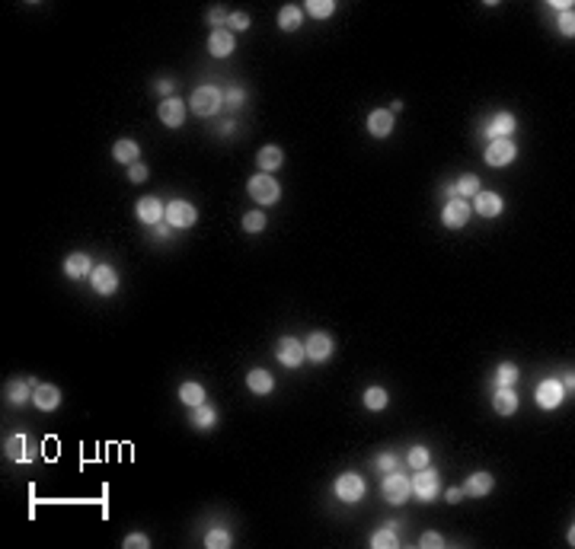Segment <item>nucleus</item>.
<instances>
[{"instance_id": "11", "label": "nucleus", "mask_w": 575, "mask_h": 549, "mask_svg": "<svg viewBox=\"0 0 575 549\" xmlns=\"http://www.w3.org/2000/svg\"><path fill=\"white\" fill-rule=\"evenodd\" d=\"M134 214H138V221H141V223H147V227H157V223H163V221H166V204L160 201V198L147 195V198H141V201H138Z\"/></svg>"}, {"instance_id": "34", "label": "nucleus", "mask_w": 575, "mask_h": 549, "mask_svg": "<svg viewBox=\"0 0 575 549\" xmlns=\"http://www.w3.org/2000/svg\"><path fill=\"white\" fill-rule=\"evenodd\" d=\"M518 380V364L515 361H502L495 367V387H515Z\"/></svg>"}, {"instance_id": "18", "label": "nucleus", "mask_w": 575, "mask_h": 549, "mask_svg": "<svg viewBox=\"0 0 575 549\" xmlns=\"http://www.w3.org/2000/svg\"><path fill=\"white\" fill-rule=\"evenodd\" d=\"M515 131H518V118H515L511 112L492 115V121L486 125V134H489V140H495V138H511Z\"/></svg>"}, {"instance_id": "43", "label": "nucleus", "mask_w": 575, "mask_h": 549, "mask_svg": "<svg viewBox=\"0 0 575 549\" xmlns=\"http://www.w3.org/2000/svg\"><path fill=\"white\" fill-rule=\"evenodd\" d=\"M221 23H227V10H224V6H211L208 10V26L221 29Z\"/></svg>"}, {"instance_id": "33", "label": "nucleus", "mask_w": 575, "mask_h": 549, "mask_svg": "<svg viewBox=\"0 0 575 549\" xmlns=\"http://www.w3.org/2000/svg\"><path fill=\"white\" fill-rule=\"evenodd\" d=\"M479 192V176H473V172H464V176L454 182V195L457 198H473Z\"/></svg>"}, {"instance_id": "38", "label": "nucleus", "mask_w": 575, "mask_h": 549, "mask_svg": "<svg viewBox=\"0 0 575 549\" xmlns=\"http://www.w3.org/2000/svg\"><path fill=\"white\" fill-rule=\"evenodd\" d=\"M409 466H412V470H422V466H428V463H432V453H428V447H422V444H415L412 447V450H409Z\"/></svg>"}, {"instance_id": "8", "label": "nucleus", "mask_w": 575, "mask_h": 549, "mask_svg": "<svg viewBox=\"0 0 575 549\" xmlns=\"http://www.w3.org/2000/svg\"><path fill=\"white\" fill-rule=\"evenodd\" d=\"M275 357H278L285 367H300V364L307 361V351H304V342H297L294 336H285L278 338V345H275Z\"/></svg>"}, {"instance_id": "45", "label": "nucleus", "mask_w": 575, "mask_h": 549, "mask_svg": "<svg viewBox=\"0 0 575 549\" xmlns=\"http://www.w3.org/2000/svg\"><path fill=\"white\" fill-rule=\"evenodd\" d=\"M559 32H562V35H569V38L575 35V19H572V13H559Z\"/></svg>"}, {"instance_id": "29", "label": "nucleus", "mask_w": 575, "mask_h": 549, "mask_svg": "<svg viewBox=\"0 0 575 549\" xmlns=\"http://www.w3.org/2000/svg\"><path fill=\"white\" fill-rule=\"evenodd\" d=\"M138 153H141V147L134 144L131 138H121V140H115V147H112V157L119 160V163H125V166L138 163Z\"/></svg>"}, {"instance_id": "5", "label": "nucleus", "mask_w": 575, "mask_h": 549, "mask_svg": "<svg viewBox=\"0 0 575 549\" xmlns=\"http://www.w3.org/2000/svg\"><path fill=\"white\" fill-rule=\"evenodd\" d=\"M380 495H383V501H390V504H402L409 495H412V485H409V479L402 476V472L393 470L380 479Z\"/></svg>"}, {"instance_id": "2", "label": "nucleus", "mask_w": 575, "mask_h": 549, "mask_svg": "<svg viewBox=\"0 0 575 549\" xmlns=\"http://www.w3.org/2000/svg\"><path fill=\"white\" fill-rule=\"evenodd\" d=\"M246 192H249V198H253L256 204H275L278 201V195H281V185L275 182V176H268V172H256L253 179L246 182Z\"/></svg>"}, {"instance_id": "28", "label": "nucleus", "mask_w": 575, "mask_h": 549, "mask_svg": "<svg viewBox=\"0 0 575 549\" xmlns=\"http://www.w3.org/2000/svg\"><path fill=\"white\" fill-rule=\"evenodd\" d=\"M214 425H217V412L208 406V402H202V406L192 409V428H198V431H211Z\"/></svg>"}, {"instance_id": "24", "label": "nucleus", "mask_w": 575, "mask_h": 549, "mask_svg": "<svg viewBox=\"0 0 575 549\" xmlns=\"http://www.w3.org/2000/svg\"><path fill=\"white\" fill-rule=\"evenodd\" d=\"M256 163H259V172H268V176H272V172L285 163V153H281V147L265 144L259 153H256Z\"/></svg>"}, {"instance_id": "35", "label": "nucleus", "mask_w": 575, "mask_h": 549, "mask_svg": "<svg viewBox=\"0 0 575 549\" xmlns=\"http://www.w3.org/2000/svg\"><path fill=\"white\" fill-rule=\"evenodd\" d=\"M204 546L208 549H230L234 540H230V533L224 527H214V530H208V536H204Z\"/></svg>"}, {"instance_id": "44", "label": "nucleus", "mask_w": 575, "mask_h": 549, "mask_svg": "<svg viewBox=\"0 0 575 549\" xmlns=\"http://www.w3.org/2000/svg\"><path fill=\"white\" fill-rule=\"evenodd\" d=\"M147 172H150V170H147V166L141 163V160H138V163H131V166H128V179H131V182H144V179H147Z\"/></svg>"}, {"instance_id": "12", "label": "nucleus", "mask_w": 575, "mask_h": 549, "mask_svg": "<svg viewBox=\"0 0 575 549\" xmlns=\"http://www.w3.org/2000/svg\"><path fill=\"white\" fill-rule=\"evenodd\" d=\"M304 351H307V361H313V364L329 361L332 357V336H326V332H313V336L304 342Z\"/></svg>"}, {"instance_id": "16", "label": "nucleus", "mask_w": 575, "mask_h": 549, "mask_svg": "<svg viewBox=\"0 0 575 549\" xmlns=\"http://www.w3.org/2000/svg\"><path fill=\"white\" fill-rule=\"evenodd\" d=\"M93 259H89L87 253H70L67 259H64V274H67L70 281H83L93 274Z\"/></svg>"}, {"instance_id": "21", "label": "nucleus", "mask_w": 575, "mask_h": 549, "mask_svg": "<svg viewBox=\"0 0 575 549\" xmlns=\"http://www.w3.org/2000/svg\"><path fill=\"white\" fill-rule=\"evenodd\" d=\"M393 112L390 109H374V112L368 115V131L374 134V138H390V131H393Z\"/></svg>"}, {"instance_id": "25", "label": "nucleus", "mask_w": 575, "mask_h": 549, "mask_svg": "<svg viewBox=\"0 0 575 549\" xmlns=\"http://www.w3.org/2000/svg\"><path fill=\"white\" fill-rule=\"evenodd\" d=\"M246 387L253 389L256 396H265V393H272V389H275V377L268 374L265 367H253L246 374Z\"/></svg>"}, {"instance_id": "46", "label": "nucleus", "mask_w": 575, "mask_h": 549, "mask_svg": "<svg viewBox=\"0 0 575 549\" xmlns=\"http://www.w3.org/2000/svg\"><path fill=\"white\" fill-rule=\"evenodd\" d=\"M224 102H227V106H243V89L240 87H230L227 89V93H224Z\"/></svg>"}, {"instance_id": "3", "label": "nucleus", "mask_w": 575, "mask_h": 549, "mask_svg": "<svg viewBox=\"0 0 575 549\" xmlns=\"http://www.w3.org/2000/svg\"><path fill=\"white\" fill-rule=\"evenodd\" d=\"M409 485H412V495L419 498V501H434L441 492V476L438 470H432V466H422V470H415V476L409 479Z\"/></svg>"}, {"instance_id": "6", "label": "nucleus", "mask_w": 575, "mask_h": 549, "mask_svg": "<svg viewBox=\"0 0 575 549\" xmlns=\"http://www.w3.org/2000/svg\"><path fill=\"white\" fill-rule=\"evenodd\" d=\"M195 221H198L195 204L182 201V198H172V201L166 204V223H170L172 230H189V227H195Z\"/></svg>"}, {"instance_id": "13", "label": "nucleus", "mask_w": 575, "mask_h": 549, "mask_svg": "<svg viewBox=\"0 0 575 549\" xmlns=\"http://www.w3.org/2000/svg\"><path fill=\"white\" fill-rule=\"evenodd\" d=\"M534 399H537V406L549 412V409H556L562 399H566V387H562V380H543L540 387H537Z\"/></svg>"}, {"instance_id": "1", "label": "nucleus", "mask_w": 575, "mask_h": 549, "mask_svg": "<svg viewBox=\"0 0 575 549\" xmlns=\"http://www.w3.org/2000/svg\"><path fill=\"white\" fill-rule=\"evenodd\" d=\"M189 106H192V112H195L198 118H211V115L221 112V106H224V93L214 87V83H204V87H198L195 93H192Z\"/></svg>"}, {"instance_id": "20", "label": "nucleus", "mask_w": 575, "mask_h": 549, "mask_svg": "<svg viewBox=\"0 0 575 549\" xmlns=\"http://www.w3.org/2000/svg\"><path fill=\"white\" fill-rule=\"evenodd\" d=\"M4 453L13 460V463H32V447H29V438H26V434H13V438H6Z\"/></svg>"}, {"instance_id": "9", "label": "nucleus", "mask_w": 575, "mask_h": 549, "mask_svg": "<svg viewBox=\"0 0 575 549\" xmlns=\"http://www.w3.org/2000/svg\"><path fill=\"white\" fill-rule=\"evenodd\" d=\"M89 284H93V291L99 294V297H112V294L119 291V272H115L109 262H102V265L93 268V274H89Z\"/></svg>"}, {"instance_id": "14", "label": "nucleus", "mask_w": 575, "mask_h": 549, "mask_svg": "<svg viewBox=\"0 0 575 549\" xmlns=\"http://www.w3.org/2000/svg\"><path fill=\"white\" fill-rule=\"evenodd\" d=\"M157 118L163 121L166 128H179V125H185V102H182V99H176V96L163 99V102H160V109H157Z\"/></svg>"}, {"instance_id": "4", "label": "nucleus", "mask_w": 575, "mask_h": 549, "mask_svg": "<svg viewBox=\"0 0 575 549\" xmlns=\"http://www.w3.org/2000/svg\"><path fill=\"white\" fill-rule=\"evenodd\" d=\"M332 492H336L339 501L358 504L364 498V492H368V485H364V479L358 476V472H342V476L336 479V485H332Z\"/></svg>"}, {"instance_id": "15", "label": "nucleus", "mask_w": 575, "mask_h": 549, "mask_svg": "<svg viewBox=\"0 0 575 549\" xmlns=\"http://www.w3.org/2000/svg\"><path fill=\"white\" fill-rule=\"evenodd\" d=\"M32 406H35L38 412H55V409L61 406V389H58L55 383H38L35 393H32Z\"/></svg>"}, {"instance_id": "30", "label": "nucleus", "mask_w": 575, "mask_h": 549, "mask_svg": "<svg viewBox=\"0 0 575 549\" xmlns=\"http://www.w3.org/2000/svg\"><path fill=\"white\" fill-rule=\"evenodd\" d=\"M179 402H182V406H189V409L202 406V402H204V387H202V383H195V380L182 383V387H179Z\"/></svg>"}, {"instance_id": "27", "label": "nucleus", "mask_w": 575, "mask_h": 549, "mask_svg": "<svg viewBox=\"0 0 575 549\" xmlns=\"http://www.w3.org/2000/svg\"><path fill=\"white\" fill-rule=\"evenodd\" d=\"M492 409L498 415H515L518 412V393L511 387H498L495 396H492Z\"/></svg>"}, {"instance_id": "42", "label": "nucleus", "mask_w": 575, "mask_h": 549, "mask_svg": "<svg viewBox=\"0 0 575 549\" xmlns=\"http://www.w3.org/2000/svg\"><path fill=\"white\" fill-rule=\"evenodd\" d=\"M419 546L422 549H438V546H444V536H441V533H422L419 536Z\"/></svg>"}, {"instance_id": "22", "label": "nucleus", "mask_w": 575, "mask_h": 549, "mask_svg": "<svg viewBox=\"0 0 575 549\" xmlns=\"http://www.w3.org/2000/svg\"><path fill=\"white\" fill-rule=\"evenodd\" d=\"M495 489V479H492V472H486V470H479V472H473L470 479H466V485H464V495H473V498H483V495H489V492Z\"/></svg>"}, {"instance_id": "19", "label": "nucleus", "mask_w": 575, "mask_h": 549, "mask_svg": "<svg viewBox=\"0 0 575 549\" xmlns=\"http://www.w3.org/2000/svg\"><path fill=\"white\" fill-rule=\"evenodd\" d=\"M35 387H38L35 380H23V377H16V380L6 383V399H10L13 406H26V402H32Z\"/></svg>"}, {"instance_id": "32", "label": "nucleus", "mask_w": 575, "mask_h": 549, "mask_svg": "<svg viewBox=\"0 0 575 549\" xmlns=\"http://www.w3.org/2000/svg\"><path fill=\"white\" fill-rule=\"evenodd\" d=\"M361 402H364V409H371V412H380V409H387L390 396H387V389L383 387H368L364 389V396H361Z\"/></svg>"}, {"instance_id": "48", "label": "nucleus", "mask_w": 575, "mask_h": 549, "mask_svg": "<svg viewBox=\"0 0 575 549\" xmlns=\"http://www.w3.org/2000/svg\"><path fill=\"white\" fill-rule=\"evenodd\" d=\"M444 498H447L451 504H457L460 498H464V489H447V492H444Z\"/></svg>"}, {"instance_id": "36", "label": "nucleus", "mask_w": 575, "mask_h": 549, "mask_svg": "<svg viewBox=\"0 0 575 549\" xmlns=\"http://www.w3.org/2000/svg\"><path fill=\"white\" fill-rule=\"evenodd\" d=\"M304 13H310L313 19H329L332 13H336V4H332V0H310V4L304 6Z\"/></svg>"}, {"instance_id": "37", "label": "nucleus", "mask_w": 575, "mask_h": 549, "mask_svg": "<svg viewBox=\"0 0 575 549\" xmlns=\"http://www.w3.org/2000/svg\"><path fill=\"white\" fill-rule=\"evenodd\" d=\"M265 214H262V211H249V214H243V230H246V233H262V230H265Z\"/></svg>"}, {"instance_id": "40", "label": "nucleus", "mask_w": 575, "mask_h": 549, "mask_svg": "<svg viewBox=\"0 0 575 549\" xmlns=\"http://www.w3.org/2000/svg\"><path fill=\"white\" fill-rule=\"evenodd\" d=\"M150 546V536L147 533H128L125 536V549H147Z\"/></svg>"}, {"instance_id": "41", "label": "nucleus", "mask_w": 575, "mask_h": 549, "mask_svg": "<svg viewBox=\"0 0 575 549\" xmlns=\"http://www.w3.org/2000/svg\"><path fill=\"white\" fill-rule=\"evenodd\" d=\"M374 466L383 472V476H387V472H393V470H396V457H393V453H380V457L374 460Z\"/></svg>"}, {"instance_id": "26", "label": "nucleus", "mask_w": 575, "mask_h": 549, "mask_svg": "<svg viewBox=\"0 0 575 549\" xmlns=\"http://www.w3.org/2000/svg\"><path fill=\"white\" fill-rule=\"evenodd\" d=\"M300 23H304V6L297 4H288L278 10V29L281 32H297Z\"/></svg>"}, {"instance_id": "39", "label": "nucleus", "mask_w": 575, "mask_h": 549, "mask_svg": "<svg viewBox=\"0 0 575 549\" xmlns=\"http://www.w3.org/2000/svg\"><path fill=\"white\" fill-rule=\"evenodd\" d=\"M227 26H230V32H243V29H249V16L243 10L227 13Z\"/></svg>"}, {"instance_id": "23", "label": "nucleus", "mask_w": 575, "mask_h": 549, "mask_svg": "<svg viewBox=\"0 0 575 549\" xmlns=\"http://www.w3.org/2000/svg\"><path fill=\"white\" fill-rule=\"evenodd\" d=\"M473 198H476V211L483 217H498V214H502V208H505V201H502V195H498V192H483V189H479Z\"/></svg>"}, {"instance_id": "7", "label": "nucleus", "mask_w": 575, "mask_h": 549, "mask_svg": "<svg viewBox=\"0 0 575 549\" xmlns=\"http://www.w3.org/2000/svg\"><path fill=\"white\" fill-rule=\"evenodd\" d=\"M515 157H518V144H515L511 138H495V140H489V144H486V150H483L486 166H508Z\"/></svg>"}, {"instance_id": "10", "label": "nucleus", "mask_w": 575, "mask_h": 549, "mask_svg": "<svg viewBox=\"0 0 575 549\" xmlns=\"http://www.w3.org/2000/svg\"><path fill=\"white\" fill-rule=\"evenodd\" d=\"M470 214H473V208L466 204V198H451V201L444 204V211H441V223L451 227V230H460V227L470 223Z\"/></svg>"}, {"instance_id": "31", "label": "nucleus", "mask_w": 575, "mask_h": 549, "mask_svg": "<svg viewBox=\"0 0 575 549\" xmlns=\"http://www.w3.org/2000/svg\"><path fill=\"white\" fill-rule=\"evenodd\" d=\"M371 546L374 549H396L400 540H396V523H383L374 536H371Z\"/></svg>"}, {"instance_id": "47", "label": "nucleus", "mask_w": 575, "mask_h": 549, "mask_svg": "<svg viewBox=\"0 0 575 549\" xmlns=\"http://www.w3.org/2000/svg\"><path fill=\"white\" fill-rule=\"evenodd\" d=\"M153 89H157V93H166V96H170L172 89H176V83H172V80H157V83H153Z\"/></svg>"}, {"instance_id": "49", "label": "nucleus", "mask_w": 575, "mask_h": 549, "mask_svg": "<svg viewBox=\"0 0 575 549\" xmlns=\"http://www.w3.org/2000/svg\"><path fill=\"white\" fill-rule=\"evenodd\" d=\"M150 230L160 236V240H166V236H170V223H166V221H163V223H157V227H150Z\"/></svg>"}, {"instance_id": "17", "label": "nucleus", "mask_w": 575, "mask_h": 549, "mask_svg": "<svg viewBox=\"0 0 575 549\" xmlns=\"http://www.w3.org/2000/svg\"><path fill=\"white\" fill-rule=\"evenodd\" d=\"M234 48H236L234 32H230V29H211V35H208L211 57H230V55H234Z\"/></svg>"}]
</instances>
